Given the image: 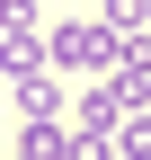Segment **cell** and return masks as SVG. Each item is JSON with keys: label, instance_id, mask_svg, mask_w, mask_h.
Returning a JSON list of instances; mask_svg holds the SVG:
<instances>
[{"label": "cell", "instance_id": "cell-2", "mask_svg": "<svg viewBox=\"0 0 151 160\" xmlns=\"http://www.w3.org/2000/svg\"><path fill=\"white\" fill-rule=\"evenodd\" d=\"M9 89H18V116H62V71L53 62H36L27 80H9Z\"/></svg>", "mask_w": 151, "mask_h": 160}, {"label": "cell", "instance_id": "cell-1", "mask_svg": "<svg viewBox=\"0 0 151 160\" xmlns=\"http://www.w3.org/2000/svg\"><path fill=\"white\" fill-rule=\"evenodd\" d=\"M45 62L53 71H71V80H107L124 62V45H116V27H89V18H62V27H45Z\"/></svg>", "mask_w": 151, "mask_h": 160}, {"label": "cell", "instance_id": "cell-4", "mask_svg": "<svg viewBox=\"0 0 151 160\" xmlns=\"http://www.w3.org/2000/svg\"><path fill=\"white\" fill-rule=\"evenodd\" d=\"M18 160H62V125H53V116H36V125L18 133Z\"/></svg>", "mask_w": 151, "mask_h": 160}, {"label": "cell", "instance_id": "cell-3", "mask_svg": "<svg viewBox=\"0 0 151 160\" xmlns=\"http://www.w3.org/2000/svg\"><path fill=\"white\" fill-rule=\"evenodd\" d=\"M116 160H151V107H124V125H116Z\"/></svg>", "mask_w": 151, "mask_h": 160}, {"label": "cell", "instance_id": "cell-5", "mask_svg": "<svg viewBox=\"0 0 151 160\" xmlns=\"http://www.w3.org/2000/svg\"><path fill=\"white\" fill-rule=\"evenodd\" d=\"M62 160H116V133H89V125H71V133H62Z\"/></svg>", "mask_w": 151, "mask_h": 160}, {"label": "cell", "instance_id": "cell-6", "mask_svg": "<svg viewBox=\"0 0 151 160\" xmlns=\"http://www.w3.org/2000/svg\"><path fill=\"white\" fill-rule=\"evenodd\" d=\"M0 18H9V9H0Z\"/></svg>", "mask_w": 151, "mask_h": 160}]
</instances>
